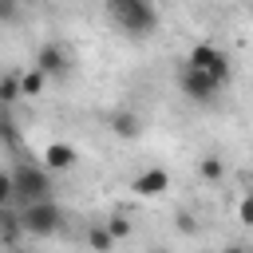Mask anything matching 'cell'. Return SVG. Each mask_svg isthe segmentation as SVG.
<instances>
[{"label":"cell","instance_id":"14","mask_svg":"<svg viewBox=\"0 0 253 253\" xmlns=\"http://www.w3.org/2000/svg\"><path fill=\"white\" fill-rule=\"evenodd\" d=\"M107 229H111V237H115V241H119V237H130V221H126L123 213L107 217Z\"/></svg>","mask_w":253,"mask_h":253},{"label":"cell","instance_id":"13","mask_svg":"<svg viewBox=\"0 0 253 253\" xmlns=\"http://www.w3.org/2000/svg\"><path fill=\"white\" fill-rule=\"evenodd\" d=\"M87 245H91L95 253H111L115 237H111V229H107V225H91V233H87Z\"/></svg>","mask_w":253,"mask_h":253},{"label":"cell","instance_id":"16","mask_svg":"<svg viewBox=\"0 0 253 253\" xmlns=\"http://www.w3.org/2000/svg\"><path fill=\"white\" fill-rule=\"evenodd\" d=\"M178 229H182V233H194V229H198L194 213H178Z\"/></svg>","mask_w":253,"mask_h":253},{"label":"cell","instance_id":"6","mask_svg":"<svg viewBox=\"0 0 253 253\" xmlns=\"http://www.w3.org/2000/svg\"><path fill=\"white\" fill-rule=\"evenodd\" d=\"M130 190H134L138 198H162V194L170 190V174H166L162 166H150V170H142V174L130 182Z\"/></svg>","mask_w":253,"mask_h":253},{"label":"cell","instance_id":"9","mask_svg":"<svg viewBox=\"0 0 253 253\" xmlns=\"http://www.w3.org/2000/svg\"><path fill=\"white\" fill-rule=\"evenodd\" d=\"M111 130H115L119 138H138L142 123H138L134 111H115V115H111Z\"/></svg>","mask_w":253,"mask_h":253},{"label":"cell","instance_id":"10","mask_svg":"<svg viewBox=\"0 0 253 253\" xmlns=\"http://www.w3.org/2000/svg\"><path fill=\"white\" fill-rule=\"evenodd\" d=\"M20 95H24V87H20V71H4V79H0V103L12 107Z\"/></svg>","mask_w":253,"mask_h":253},{"label":"cell","instance_id":"5","mask_svg":"<svg viewBox=\"0 0 253 253\" xmlns=\"http://www.w3.org/2000/svg\"><path fill=\"white\" fill-rule=\"evenodd\" d=\"M32 67H40L47 79H63L67 75V47L63 43H43L40 51H36V63Z\"/></svg>","mask_w":253,"mask_h":253},{"label":"cell","instance_id":"15","mask_svg":"<svg viewBox=\"0 0 253 253\" xmlns=\"http://www.w3.org/2000/svg\"><path fill=\"white\" fill-rule=\"evenodd\" d=\"M237 217H241V225H253V194H245V198H241Z\"/></svg>","mask_w":253,"mask_h":253},{"label":"cell","instance_id":"8","mask_svg":"<svg viewBox=\"0 0 253 253\" xmlns=\"http://www.w3.org/2000/svg\"><path fill=\"white\" fill-rule=\"evenodd\" d=\"M71 166H75V146H67V142L43 146V170H71Z\"/></svg>","mask_w":253,"mask_h":253},{"label":"cell","instance_id":"12","mask_svg":"<svg viewBox=\"0 0 253 253\" xmlns=\"http://www.w3.org/2000/svg\"><path fill=\"white\" fill-rule=\"evenodd\" d=\"M43 83H47V75H43L40 67L20 71V87H24V95H40V91H43Z\"/></svg>","mask_w":253,"mask_h":253},{"label":"cell","instance_id":"2","mask_svg":"<svg viewBox=\"0 0 253 253\" xmlns=\"http://www.w3.org/2000/svg\"><path fill=\"white\" fill-rule=\"evenodd\" d=\"M51 170H43V166H16L12 170V182H16V198L24 202V206H32V202H51V178H47Z\"/></svg>","mask_w":253,"mask_h":253},{"label":"cell","instance_id":"11","mask_svg":"<svg viewBox=\"0 0 253 253\" xmlns=\"http://www.w3.org/2000/svg\"><path fill=\"white\" fill-rule=\"evenodd\" d=\"M198 174H202L206 182H221V178H225V162H221L217 154H206V158L198 162Z\"/></svg>","mask_w":253,"mask_h":253},{"label":"cell","instance_id":"4","mask_svg":"<svg viewBox=\"0 0 253 253\" xmlns=\"http://www.w3.org/2000/svg\"><path fill=\"white\" fill-rule=\"evenodd\" d=\"M178 87H182V95L194 99V103H213V95L221 91V87L210 79V71H190V67H182Z\"/></svg>","mask_w":253,"mask_h":253},{"label":"cell","instance_id":"3","mask_svg":"<svg viewBox=\"0 0 253 253\" xmlns=\"http://www.w3.org/2000/svg\"><path fill=\"white\" fill-rule=\"evenodd\" d=\"M20 221H24V233H32V237H51V233H59V225H63V210L55 206V198H51V202H32V206L20 210Z\"/></svg>","mask_w":253,"mask_h":253},{"label":"cell","instance_id":"7","mask_svg":"<svg viewBox=\"0 0 253 253\" xmlns=\"http://www.w3.org/2000/svg\"><path fill=\"white\" fill-rule=\"evenodd\" d=\"M221 55H225V51H217L213 43H194L190 55H186V67H190V71H213V63H217Z\"/></svg>","mask_w":253,"mask_h":253},{"label":"cell","instance_id":"1","mask_svg":"<svg viewBox=\"0 0 253 253\" xmlns=\"http://www.w3.org/2000/svg\"><path fill=\"white\" fill-rule=\"evenodd\" d=\"M107 16L119 24V32L126 36H150L158 28V12L146 4V0H111L107 4Z\"/></svg>","mask_w":253,"mask_h":253},{"label":"cell","instance_id":"17","mask_svg":"<svg viewBox=\"0 0 253 253\" xmlns=\"http://www.w3.org/2000/svg\"><path fill=\"white\" fill-rule=\"evenodd\" d=\"M221 253H249V249H245V245H241V241H233V245H225V249H221Z\"/></svg>","mask_w":253,"mask_h":253}]
</instances>
